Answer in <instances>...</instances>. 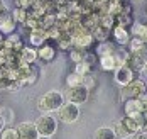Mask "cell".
I'll use <instances>...</instances> for the list:
<instances>
[{"label":"cell","instance_id":"603a6c76","mask_svg":"<svg viewBox=\"0 0 147 139\" xmlns=\"http://www.w3.org/2000/svg\"><path fill=\"white\" fill-rule=\"evenodd\" d=\"M91 64L86 61H83V63H80V64H76V68H74V73H78V75H81V77H88L90 73H91Z\"/></svg>","mask_w":147,"mask_h":139},{"label":"cell","instance_id":"4316f807","mask_svg":"<svg viewBox=\"0 0 147 139\" xmlns=\"http://www.w3.org/2000/svg\"><path fill=\"white\" fill-rule=\"evenodd\" d=\"M139 100H140V104H142V107H144V110L147 112V93H144V95H140V97H139Z\"/></svg>","mask_w":147,"mask_h":139},{"label":"cell","instance_id":"9c48e42d","mask_svg":"<svg viewBox=\"0 0 147 139\" xmlns=\"http://www.w3.org/2000/svg\"><path fill=\"white\" fill-rule=\"evenodd\" d=\"M123 114H125V117H135V115L146 114V110L139 98H130V100L123 102Z\"/></svg>","mask_w":147,"mask_h":139},{"label":"cell","instance_id":"d4e9b609","mask_svg":"<svg viewBox=\"0 0 147 139\" xmlns=\"http://www.w3.org/2000/svg\"><path fill=\"white\" fill-rule=\"evenodd\" d=\"M113 131H115V136H117V138H120V139L130 138V136H129V132L125 131V127H123L122 121H117V122H115V127H113Z\"/></svg>","mask_w":147,"mask_h":139},{"label":"cell","instance_id":"8992f818","mask_svg":"<svg viewBox=\"0 0 147 139\" xmlns=\"http://www.w3.org/2000/svg\"><path fill=\"white\" fill-rule=\"evenodd\" d=\"M135 75L137 73L134 71L132 68H129L127 64H122V66H118L117 70H115V81L123 88V87H127L129 83H132L134 80H135Z\"/></svg>","mask_w":147,"mask_h":139},{"label":"cell","instance_id":"ba28073f","mask_svg":"<svg viewBox=\"0 0 147 139\" xmlns=\"http://www.w3.org/2000/svg\"><path fill=\"white\" fill-rule=\"evenodd\" d=\"M19 139H39V132L34 122H20L17 127Z\"/></svg>","mask_w":147,"mask_h":139},{"label":"cell","instance_id":"4fadbf2b","mask_svg":"<svg viewBox=\"0 0 147 139\" xmlns=\"http://www.w3.org/2000/svg\"><path fill=\"white\" fill-rule=\"evenodd\" d=\"M29 41H30V46H32V47H36V49H37V47H41L46 41H47V32H46V29L37 27V29L30 31Z\"/></svg>","mask_w":147,"mask_h":139},{"label":"cell","instance_id":"d6a6232c","mask_svg":"<svg viewBox=\"0 0 147 139\" xmlns=\"http://www.w3.org/2000/svg\"><path fill=\"white\" fill-rule=\"evenodd\" d=\"M39 139H51V138H46V136H39Z\"/></svg>","mask_w":147,"mask_h":139},{"label":"cell","instance_id":"836d02e7","mask_svg":"<svg viewBox=\"0 0 147 139\" xmlns=\"http://www.w3.org/2000/svg\"><path fill=\"white\" fill-rule=\"evenodd\" d=\"M0 139H2V132H0Z\"/></svg>","mask_w":147,"mask_h":139},{"label":"cell","instance_id":"484cf974","mask_svg":"<svg viewBox=\"0 0 147 139\" xmlns=\"http://www.w3.org/2000/svg\"><path fill=\"white\" fill-rule=\"evenodd\" d=\"M2 139H19L17 129L15 127H5L2 131Z\"/></svg>","mask_w":147,"mask_h":139},{"label":"cell","instance_id":"9a60e30c","mask_svg":"<svg viewBox=\"0 0 147 139\" xmlns=\"http://www.w3.org/2000/svg\"><path fill=\"white\" fill-rule=\"evenodd\" d=\"M3 47H5L7 51H19V53H20V51L24 49V43H22L20 36H17V34H10V36L5 37Z\"/></svg>","mask_w":147,"mask_h":139},{"label":"cell","instance_id":"7c38bea8","mask_svg":"<svg viewBox=\"0 0 147 139\" xmlns=\"http://www.w3.org/2000/svg\"><path fill=\"white\" fill-rule=\"evenodd\" d=\"M54 58H56V46H53L46 41L41 47H37V60H42L44 63H51Z\"/></svg>","mask_w":147,"mask_h":139},{"label":"cell","instance_id":"52a82bcc","mask_svg":"<svg viewBox=\"0 0 147 139\" xmlns=\"http://www.w3.org/2000/svg\"><path fill=\"white\" fill-rule=\"evenodd\" d=\"M129 53H132L135 56H139L142 61L147 64V43H144L139 37H132L129 43Z\"/></svg>","mask_w":147,"mask_h":139},{"label":"cell","instance_id":"e0dca14e","mask_svg":"<svg viewBox=\"0 0 147 139\" xmlns=\"http://www.w3.org/2000/svg\"><path fill=\"white\" fill-rule=\"evenodd\" d=\"M118 49L112 43H108V41H105V43H100L98 47H96V54H98V58H103V56H110V54H115Z\"/></svg>","mask_w":147,"mask_h":139},{"label":"cell","instance_id":"44dd1931","mask_svg":"<svg viewBox=\"0 0 147 139\" xmlns=\"http://www.w3.org/2000/svg\"><path fill=\"white\" fill-rule=\"evenodd\" d=\"M69 58L73 60L74 64H80V63L85 61V58H86V51L74 47V49H71V53H69Z\"/></svg>","mask_w":147,"mask_h":139},{"label":"cell","instance_id":"cb8c5ba5","mask_svg":"<svg viewBox=\"0 0 147 139\" xmlns=\"http://www.w3.org/2000/svg\"><path fill=\"white\" fill-rule=\"evenodd\" d=\"M66 83L69 87H78V85H85V77L78 75V73H71L69 77L66 78Z\"/></svg>","mask_w":147,"mask_h":139},{"label":"cell","instance_id":"ac0fdd59","mask_svg":"<svg viewBox=\"0 0 147 139\" xmlns=\"http://www.w3.org/2000/svg\"><path fill=\"white\" fill-rule=\"evenodd\" d=\"M93 139H117V136H115L113 127H107V125H103V127H98V129L95 131Z\"/></svg>","mask_w":147,"mask_h":139},{"label":"cell","instance_id":"d590c367","mask_svg":"<svg viewBox=\"0 0 147 139\" xmlns=\"http://www.w3.org/2000/svg\"><path fill=\"white\" fill-rule=\"evenodd\" d=\"M137 2H140V0H137Z\"/></svg>","mask_w":147,"mask_h":139},{"label":"cell","instance_id":"7402d4cb","mask_svg":"<svg viewBox=\"0 0 147 139\" xmlns=\"http://www.w3.org/2000/svg\"><path fill=\"white\" fill-rule=\"evenodd\" d=\"M12 17H14L15 22H27V10L26 9H20V7H15L14 10H12Z\"/></svg>","mask_w":147,"mask_h":139},{"label":"cell","instance_id":"8fae6325","mask_svg":"<svg viewBox=\"0 0 147 139\" xmlns=\"http://www.w3.org/2000/svg\"><path fill=\"white\" fill-rule=\"evenodd\" d=\"M15 26H17V22L14 20V17H12L10 12H5V14L0 16V32L2 34H5V36L14 34Z\"/></svg>","mask_w":147,"mask_h":139},{"label":"cell","instance_id":"277c9868","mask_svg":"<svg viewBox=\"0 0 147 139\" xmlns=\"http://www.w3.org/2000/svg\"><path fill=\"white\" fill-rule=\"evenodd\" d=\"M58 119L64 124H73L80 119V105H74L71 102L63 104L58 110Z\"/></svg>","mask_w":147,"mask_h":139},{"label":"cell","instance_id":"3957f363","mask_svg":"<svg viewBox=\"0 0 147 139\" xmlns=\"http://www.w3.org/2000/svg\"><path fill=\"white\" fill-rule=\"evenodd\" d=\"M147 93V83L140 78H135L132 83H129L127 87L122 88V100H130V98H139L140 95Z\"/></svg>","mask_w":147,"mask_h":139},{"label":"cell","instance_id":"6da1fadb","mask_svg":"<svg viewBox=\"0 0 147 139\" xmlns=\"http://www.w3.org/2000/svg\"><path fill=\"white\" fill-rule=\"evenodd\" d=\"M63 104H64L63 93L58 92V90H49V92H46L44 95L39 97L37 108L41 114H53V112H58Z\"/></svg>","mask_w":147,"mask_h":139},{"label":"cell","instance_id":"f546056e","mask_svg":"<svg viewBox=\"0 0 147 139\" xmlns=\"http://www.w3.org/2000/svg\"><path fill=\"white\" fill-rule=\"evenodd\" d=\"M3 129H5V119H3V115L0 114V132H2Z\"/></svg>","mask_w":147,"mask_h":139},{"label":"cell","instance_id":"2e32d148","mask_svg":"<svg viewBox=\"0 0 147 139\" xmlns=\"http://www.w3.org/2000/svg\"><path fill=\"white\" fill-rule=\"evenodd\" d=\"M125 64H127L129 68H132L135 73H139V71L146 70V63L142 61L139 56L132 54V53H129V56H127V60H125Z\"/></svg>","mask_w":147,"mask_h":139},{"label":"cell","instance_id":"5bb4252c","mask_svg":"<svg viewBox=\"0 0 147 139\" xmlns=\"http://www.w3.org/2000/svg\"><path fill=\"white\" fill-rule=\"evenodd\" d=\"M37 60V49L32 46H24V49L20 51V56H19V61L26 66H30L32 63Z\"/></svg>","mask_w":147,"mask_h":139},{"label":"cell","instance_id":"30bf717a","mask_svg":"<svg viewBox=\"0 0 147 139\" xmlns=\"http://www.w3.org/2000/svg\"><path fill=\"white\" fill-rule=\"evenodd\" d=\"M112 37H113V41L120 44V46H125V44H129L130 43V39H132V34L130 31L127 29V27H123V26H115L113 29H112Z\"/></svg>","mask_w":147,"mask_h":139},{"label":"cell","instance_id":"f1b7e54d","mask_svg":"<svg viewBox=\"0 0 147 139\" xmlns=\"http://www.w3.org/2000/svg\"><path fill=\"white\" fill-rule=\"evenodd\" d=\"M144 43H147V24H144V32H142V37H140Z\"/></svg>","mask_w":147,"mask_h":139},{"label":"cell","instance_id":"83f0119b","mask_svg":"<svg viewBox=\"0 0 147 139\" xmlns=\"http://www.w3.org/2000/svg\"><path fill=\"white\" fill-rule=\"evenodd\" d=\"M132 139H147V132H137L132 136Z\"/></svg>","mask_w":147,"mask_h":139},{"label":"cell","instance_id":"1f68e13d","mask_svg":"<svg viewBox=\"0 0 147 139\" xmlns=\"http://www.w3.org/2000/svg\"><path fill=\"white\" fill-rule=\"evenodd\" d=\"M3 43H5V37H3V34L0 32V49L3 47Z\"/></svg>","mask_w":147,"mask_h":139},{"label":"cell","instance_id":"4dcf8cb0","mask_svg":"<svg viewBox=\"0 0 147 139\" xmlns=\"http://www.w3.org/2000/svg\"><path fill=\"white\" fill-rule=\"evenodd\" d=\"M5 12H7V9H5V3L0 0V16H2V14H5Z\"/></svg>","mask_w":147,"mask_h":139},{"label":"cell","instance_id":"d6986e66","mask_svg":"<svg viewBox=\"0 0 147 139\" xmlns=\"http://www.w3.org/2000/svg\"><path fill=\"white\" fill-rule=\"evenodd\" d=\"M120 121H122V124H123L125 131L129 132V136H134V134L140 132V131H139V125H137V122L134 121L132 117H123V119H120Z\"/></svg>","mask_w":147,"mask_h":139},{"label":"cell","instance_id":"5b68a950","mask_svg":"<svg viewBox=\"0 0 147 139\" xmlns=\"http://www.w3.org/2000/svg\"><path fill=\"white\" fill-rule=\"evenodd\" d=\"M90 90L85 85H78V87H69L68 93H66V98L68 102H71L74 105H80V104H85L88 100Z\"/></svg>","mask_w":147,"mask_h":139},{"label":"cell","instance_id":"e575fe53","mask_svg":"<svg viewBox=\"0 0 147 139\" xmlns=\"http://www.w3.org/2000/svg\"><path fill=\"white\" fill-rule=\"evenodd\" d=\"M146 71H147V64H146Z\"/></svg>","mask_w":147,"mask_h":139},{"label":"cell","instance_id":"ffe728a7","mask_svg":"<svg viewBox=\"0 0 147 139\" xmlns=\"http://www.w3.org/2000/svg\"><path fill=\"white\" fill-rule=\"evenodd\" d=\"M93 37L96 39V41H100V43H105V41H108V36H110V31H107L105 27H102L100 24L93 29Z\"/></svg>","mask_w":147,"mask_h":139},{"label":"cell","instance_id":"7a4b0ae2","mask_svg":"<svg viewBox=\"0 0 147 139\" xmlns=\"http://www.w3.org/2000/svg\"><path fill=\"white\" fill-rule=\"evenodd\" d=\"M36 127H37V132L39 136H46V138H53L58 131V122H56V117H53L51 114H41L37 119H36Z\"/></svg>","mask_w":147,"mask_h":139}]
</instances>
